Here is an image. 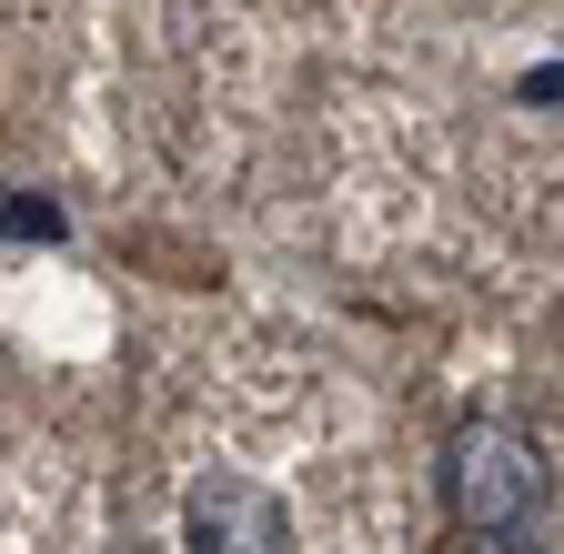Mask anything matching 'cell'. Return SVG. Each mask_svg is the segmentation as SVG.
I'll return each instance as SVG.
<instances>
[{"mask_svg":"<svg viewBox=\"0 0 564 554\" xmlns=\"http://www.w3.org/2000/svg\"><path fill=\"white\" fill-rule=\"evenodd\" d=\"M282 544H293V514H282L272 484H242V474L192 484V504H182V554H282Z\"/></svg>","mask_w":564,"mask_h":554,"instance_id":"7a4b0ae2","label":"cell"},{"mask_svg":"<svg viewBox=\"0 0 564 554\" xmlns=\"http://www.w3.org/2000/svg\"><path fill=\"white\" fill-rule=\"evenodd\" d=\"M544 495H554V474H544V444H534V434L494 424V413L454 424V444H444V504H454L464 534L514 544V534H534Z\"/></svg>","mask_w":564,"mask_h":554,"instance_id":"6da1fadb","label":"cell"}]
</instances>
